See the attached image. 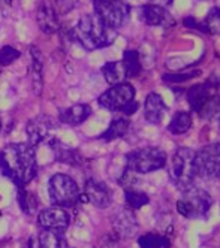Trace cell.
I'll return each instance as SVG.
<instances>
[{
    "mask_svg": "<svg viewBox=\"0 0 220 248\" xmlns=\"http://www.w3.org/2000/svg\"><path fill=\"white\" fill-rule=\"evenodd\" d=\"M0 170L18 188H26L38 175L34 147L30 144H11L5 147L0 151Z\"/></svg>",
    "mask_w": 220,
    "mask_h": 248,
    "instance_id": "1",
    "label": "cell"
},
{
    "mask_svg": "<svg viewBox=\"0 0 220 248\" xmlns=\"http://www.w3.org/2000/svg\"><path fill=\"white\" fill-rule=\"evenodd\" d=\"M70 36L84 49L95 51L111 45L117 36V30L106 27L96 15H84L70 31Z\"/></svg>",
    "mask_w": 220,
    "mask_h": 248,
    "instance_id": "2",
    "label": "cell"
},
{
    "mask_svg": "<svg viewBox=\"0 0 220 248\" xmlns=\"http://www.w3.org/2000/svg\"><path fill=\"white\" fill-rule=\"evenodd\" d=\"M48 196L54 205L60 208H73L80 201H83V194L77 181L65 173H56L50 178Z\"/></svg>",
    "mask_w": 220,
    "mask_h": 248,
    "instance_id": "3",
    "label": "cell"
},
{
    "mask_svg": "<svg viewBox=\"0 0 220 248\" xmlns=\"http://www.w3.org/2000/svg\"><path fill=\"white\" fill-rule=\"evenodd\" d=\"M195 153L196 151H193L192 148L181 147L174 153V155L171 158L169 180L181 191H185L189 187H192L193 180L196 178L195 166H193Z\"/></svg>",
    "mask_w": 220,
    "mask_h": 248,
    "instance_id": "4",
    "label": "cell"
},
{
    "mask_svg": "<svg viewBox=\"0 0 220 248\" xmlns=\"http://www.w3.org/2000/svg\"><path fill=\"white\" fill-rule=\"evenodd\" d=\"M168 155L157 147H147L134 150L126 155V166L135 173H152L165 168Z\"/></svg>",
    "mask_w": 220,
    "mask_h": 248,
    "instance_id": "5",
    "label": "cell"
},
{
    "mask_svg": "<svg viewBox=\"0 0 220 248\" xmlns=\"http://www.w3.org/2000/svg\"><path fill=\"white\" fill-rule=\"evenodd\" d=\"M211 205H213V199L210 194L203 188L192 186L183 191L181 199L177 202V211L183 217L198 220L207 217Z\"/></svg>",
    "mask_w": 220,
    "mask_h": 248,
    "instance_id": "6",
    "label": "cell"
},
{
    "mask_svg": "<svg viewBox=\"0 0 220 248\" xmlns=\"http://www.w3.org/2000/svg\"><path fill=\"white\" fill-rule=\"evenodd\" d=\"M95 15L109 29L118 30L129 18L131 8L123 0H93Z\"/></svg>",
    "mask_w": 220,
    "mask_h": 248,
    "instance_id": "7",
    "label": "cell"
},
{
    "mask_svg": "<svg viewBox=\"0 0 220 248\" xmlns=\"http://www.w3.org/2000/svg\"><path fill=\"white\" fill-rule=\"evenodd\" d=\"M195 175L201 178H219L220 176V144H210L195 153Z\"/></svg>",
    "mask_w": 220,
    "mask_h": 248,
    "instance_id": "8",
    "label": "cell"
},
{
    "mask_svg": "<svg viewBox=\"0 0 220 248\" xmlns=\"http://www.w3.org/2000/svg\"><path fill=\"white\" fill-rule=\"evenodd\" d=\"M132 100H135V88L129 82H120L111 85V88H108L98 99L102 108L109 111H120V112Z\"/></svg>",
    "mask_w": 220,
    "mask_h": 248,
    "instance_id": "9",
    "label": "cell"
},
{
    "mask_svg": "<svg viewBox=\"0 0 220 248\" xmlns=\"http://www.w3.org/2000/svg\"><path fill=\"white\" fill-rule=\"evenodd\" d=\"M57 124L51 117L48 115H38L32 118L27 126H26V133L29 136L30 145L36 147L44 142H50L51 139H54V130H56Z\"/></svg>",
    "mask_w": 220,
    "mask_h": 248,
    "instance_id": "10",
    "label": "cell"
},
{
    "mask_svg": "<svg viewBox=\"0 0 220 248\" xmlns=\"http://www.w3.org/2000/svg\"><path fill=\"white\" fill-rule=\"evenodd\" d=\"M83 199L88 201L93 206L96 208H108L109 203L113 201V191L105 183L95 180V178H88L84 184V194Z\"/></svg>",
    "mask_w": 220,
    "mask_h": 248,
    "instance_id": "11",
    "label": "cell"
},
{
    "mask_svg": "<svg viewBox=\"0 0 220 248\" xmlns=\"http://www.w3.org/2000/svg\"><path fill=\"white\" fill-rule=\"evenodd\" d=\"M38 224L42 229L65 232L68 226L70 224V216L65 208H60V206L47 208L38 214Z\"/></svg>",
    "mask_w": 220,
    "mask_h": 248,
    "instance_id": "12",
    "label": "cell"
},
{
    "mask_svg": "<svg viewBox=\"0 0 220 248\" xmlns=\"http://www.w3.org/2000/svg\"><path fill=\"white\" fill-rule=\"evenodd\" d=\"M139 18L147 24V26H154V27H171L174 26V18L172 15L168 12V9L156 5V3H149L139 8Z\"/></svg>",
    "mask_w": 220,
    "mask_h": 248,
    "instance_id": "13",
    "label": "cell"
},
{
    "mask_svg": "<svg viewBox=\"0 0 220 248\" xmlns=\"http://www.w3.org/2000/svg\"><path fill=\"white\" fill-rule=\"evenodd\" d=\"M113 227L120 238H132L138 232L139 224L134 211L129 208H124L113 217Z\"/></svg>",
    "mask_w": 220,
    "mask_h": 248,
    "instance_id": "14",
    "label": "cell"
},
{
    "mask_svg": "<svg viewBox=\"0 0 220 248\" xmlns=\"http://www.w3.org/2000/svg\"><path fill=\"white\" fill-rule=\"evenodd\" d=\"M214 94H217V88L210 81H207L204 84H198V85L190 87L189 90H187V93H186V97H187V102L190 105V108L196 114H199L201 109L204 108V105Z\"/></svg>",
    "mask_w": 220,
    "mask_h": 248,
    "instance_id": "15",
    "label": "cell"
},
{
    "mask_svg": "<svg viewBox=\"0 0 220 248\" xmlns=\"http://www.w3.org/2000/svg\"><path fill=\"white\" fill-rule=\"evenodd\" d=\"M48 145L52 150L54 157H56L57 162L69 165V166H80V165H83L84 158H83L81 153L78 150H75V148H72V147L63 144L62 140H59L57 138L51 139L50 142H48Z\"/></svg>",
    "mask_w": 220,
    "mask_h": 248,
    "instance_id": "16",
    "label": "cell"
},
{
    "mask_svg": "<svg viewBox=\"0 0 220 248\" xmlns=\"http://www.w3.org/2000/svg\"><path fill=\"white\" fill-rule=\"evenodd\" d=\"M36 21L45 34H54L60 30L59 14L47 2H41L38 12H36Z\"/></svg>",
    "mask_w": 220,
    "mask_h": 248,
    "instance_id": "17",
    "label": "cell"
},
{
    "mask_svg": "<svg viewBox=\"0 0 220 248\" xmlns=\"http://www.w3.org/2000/svg\"><path fill=\"white\" fill-rule=\"evenodd\" d=\"M167 112V105L157 93H150L144 103V117L150 124H159Z\"/></svg>",
    "mask_w": 220,
    "mask_h": 248,
    "instance_id": "18",
    "label": "cell"
},
{
    "mask_svg": "<svg viewBox=\"0 0 220 248\" xmlns=\"http://www.w3.org/2000/svg\"><path fill=\"white\" fill-rule=\"evenodd\" d=\"M90 115H91L90 105L78 103V105L69 106V108L60 111L59 120L62 124H66V126H80V124H83Z\"/></svg>",
    "mask_w": 220,
    "mask_h": 248,
    "instance_id": "19",
    "label": "cell"
},
{
    "mask_svg": "<svg viewBox=\"0 0 220 248\" xmlns=\"http://www.w3.org/2000/svg\"><path fill=\"white\" fill-rule=\"evenodd\" d=\"M30 56H32V64H30V77H32V85L34 94L42 93L44 87V60L39 48L30 46Z\"/></svg>",
    "mask_w": 220,
    "mask_h": 248,
    "instance_id": "20",
    "label": "cell"
},
{
    "mask_svg": "<svg viewBox=\"0 0 220 248\" xmlns=\"http://www.w3.org/2000/svg\"><path fill=\"white\" fill-rule=\"evenodd\" d=\"M36 247L38 248H69L63 232L50 230V229H44L38 235V238H36Z\"/></svg>",
    "mask_w": 220,
    "mask_h": 248,
    "instance_id": "21",
    "label": "cell"
},
{
    "mask_svg": "<svg viewBox=\"0 0 220 248\" xmlns=\"http://www.w3.org/2000/svg\"><path fill=\"white\" fill-rule=\"evenodd\" d=\"M102 75L109 85H116L124 82L126 79V70L123 62H108L102 66Z\"/></svg>",
    "mask_w": 220,
    "mask_h": 248,
    "instance_id": "22",
    "label": "cell"
},
{
    "mask_svg": "<svg viewBox=\"0 0 220 248\" xmlns=\"http://www.w3.org/2000/svg\"><path fill=\"white\" fill-rule=\"evenodd\" d=\"M129 127H131V121L127 118H116L111 121L109 124V127L99 136L102 140H116L118 138H123L127 132H129Z\"/></svg>",
    "mask_w": 220,
    "mask_h": 248,
    "instance_id": "23",
    "label": "cell"
},
{
    "mask_svg": "<svg viewBox=\"0 0 220 248\" xmlns=\"http://www.w3.org/2000/svg\"><path fill=\"white\" fill-rule=\"evenodd\" d=\"M123 66L126 70V78H136L139 77L142 66L139 62V52L135 49H127L123 54Z\"/></svg>",
    "mask_w": 220,
    "mask_h": 248,
    "instance_id": "24",
    "label": "cell"
},
{
    "mask_svg": "<svg viewBox=\"0 0 220 248\" xmlns=\"http://www.w3.org/2000/svg\"><path fill=\"white\" fill-rule=\"evenodd\" d=\"M192 127V115L186 111H178L175 112V115L171 118L169 124H168V130L172 135H183L189 132Z\"/></svg>",
    "mask_w": 220,
    "mask_h": 248,
    "instance_id": "25",
    "label": "cell"
},
{
    "mask_svg": "<svg viewBox=\"0 0 220 248\" xmlns=\"http://www.w3.org/2000/svg\"><path fill=\"white\" fill-rule=\"evenodd\" d=\"M198 115L217 124L220 127V96L214 94L213 97H210V100L204 105V108L201 109V112Z\"/></svg>",
    "mask_w": 220,
    "mask_h": 248,
    "instance_id": "26",
    "label": "cell"
},
{
    "mask_svg": "<svg viewBox=\"0 0 220 248\" xmlns=\"http://www.w3.org/2000/svg\"><path fill=\"white\" fill-rule=\"evenodd\" d=\"M139 248H169L171 241L159 233H145L138 238Z\"/></svg>",
    "mask_w": 220,
    "mask_h": 248,
    "instance_id": "27",
    "label": "cell"
},
{
    "mask_svg": "<svg viewBox=\"0 0 220 248\" xmlns=\"http://www.w3.org/2000/svg\"><path fill=\"white\" fill-rule=\"evenodd\" d=\"M124 201H126V208H129L132 211L139 209L150 202L149 196H147L144 191H139L135 188H127L124 191Z\"/></svg>",
    "mask_w": 220,
    "mask_h": 248,
    "instance_id": "28",
    "label": "cell"
},
{
    "mask_svg": "<svg viewBox=\"0 0 220 248\" xmlns=\"http://www.w3.org/2000/svg\"><path fill=\"white\" fill-rule=\"evenodd\" d=\"M18 203H20L23 212L26 214H32L39 205V199L34 196L33 193L27 191L26 188H18Z\"/></svg>",
    "mask_w": 220,
    "mask_h": 248,
    "instance_id": "29",
    "label": "cell"
},
{
    "mask_svg": "<svg viewBox=\"0 0 220 248\" xmlns=\"http://www.w3.org/2000/svg\"><path fill=\"white\" fill-rule=\"evenodd\" d=\"M203 24L205 26L207 33L220 34V8H217V6L211 8V11L205 16Z\"/></svg>",
    "mask_w": 220,
    "mask_h": 248,
    "instance_id": "30",
    "label": "cell"
},
{
    "mask_svg": "<svg viewBox=\"0 0 220 248\" xmlns=\"http://www.w3.org/2000/svg\"><path fill=\"white\" fill-rule=\"evenodd\" d=\"M201 74V69H195V70H189V72H181V74H167L163 75L162 79L165 82H172V84H178V82H186L189 79H193L196 77H199Z\"/></svg>",
    "mask_w": 220,
    "mask_h": 248,
    "instance_id": "31",
    "label": "cell"
},
{
    "mask_svg": "<svg viewBox=\"0 0 220 248\" xmlns=\"http://www.w3.org/2000/svg\"><path fill=\"white\" fill-rule=\"evenodd\" d=\"M21 56V52L18 51L17 48L6 45L0 48V67L2 66H9L14 60H17L18 57Z\"/></svg>",
    "mask_w": 220,
    "mask_h": 248,
    "instance_id": "32",
    "label": "cell"
},
{
    "mask_svg": "<svg viewBox=\"0 0 220 248\" xmlns=\"http://www.w3.org/2000/svg\"><path fill=\"white\" fill-rule=\"evenodd\" d=\"M54 2H56V6H57V14L65 15L77 6L78 0H54Z\"/></svg>",
    "mask_w": 220,
    "mask_h": 248,
    "instance_id": "33",
    "label": "cell"
},
{
    "mask_svg": "<svg viewBox=\"0 0 220 248\" xmlns=\"http://www.w3.org/2000/svg\"><path fill=\"white\" fill-rule=\"evenodd\" d=\"M185 23V26L187 27V29H195V30H199V31H204V33H207V30H205V26L203 24V23H198L193 16H187V18L183 21Z\"/></svg>",
    "mask_w": 220,
    "mask_h": 248,
    "instance_id": "34",
    "label": "cell"
},
{
    "mask_svg": "<svg viewBox=\"0 0 220 248\" xmlns=\"http://www.w3.org/2000/svg\"><path fill=\"white\" fill-rule=\"evenodd\" d=\"M136 109H138V103H136L135 100H132L129 105H126V106H124V108L121 109V112H123L124 115H132V114L136 112Z\"/></svg>",
    "mask_w": 220,
    "mask_h": 248,
    "instance_id": "35",
    "label": "cell"
},
{
    "mask_svg": "<svg viewBox=\"0 0 220 248\" xmlns=\"http://www.w3.org/2000/svg\"><path fill=\"white\" fill-rule=\"evenodd\" d=\"M12 2L14 0H0V14L9 11L12 8Z\"/></svg>",
    "mask_w": 220,
    "mask_h": 248,
    "instance_id": "36",
    "label": "cell"
},
{
    "mask_svg": "<svg viewBox=\"0 0 220 248\" xmlns=\"http://www.w3.org/2000/svg\"><path fill=\"white\" fill-rule=\"evenodd\" d=\"M0 130H2V120H0Z\"/></svg>",
    "mask_w": 220,
    "mask_h": 248,
    "instance_id": "37",
    "label": "cell"
}]
</instances>
